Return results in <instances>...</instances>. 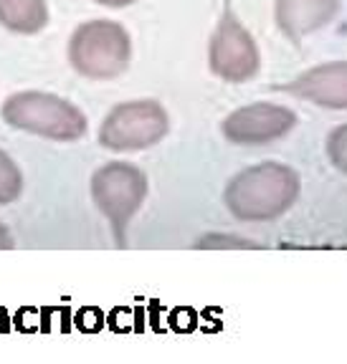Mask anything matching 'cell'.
<instances>
[{"instance_id":"obj_14","label":"cell","mask_w":347,"mask_h":364,"mask_svg":"<svg viewBox=\"0 0 347 364\" xmlns=\"http://www.w3.org/2000/svg\"><path fill=\"white\" fill-rule=\"evenodd\" d=\"M13 235H11V230H8L3 223H0V250H11L13 248Z\"/></svg>"},{"instance_id":"obj_12","label":"cell","mask_w":347,"mask_h":364,"mask_svg":"<svg viewBox=\"0 0 347 364\" xmlns=\"http://www.w3.org/2000/svg\"><path fill=\"white\" fill-rule=\"evenodd\" d=\"M327 157L342 175H347V124H340L337 129L330 132V136H327Z\"/></svg>"},{"instance_id":"obj_4","label":"cell","mask_w":347,"mask_h":364,"mask_svg":"<svg viewBox=\"0 0 347 364\" xmlns=\"http://www.w3.org/2000/svg\"><path fill=\"white\" fill-rule=\"evenodd\" d=\"M170 132V117L155 99L117 104L99 127V144L112 152H140L155 147Z\"/></svg>"},{"instance_id":"obj_2","label":"cell","mask_w":347,"mask_h":364,"mask_svg":"<svg viewBox=\"0 0 347 364\" xmlns=\"http://www.w3.org/2000/svg\"><path fill=\"white\" fill-rule=\"evenodd\" d=\"M3 122L13 129L56 139L74 142L86 134V117L79 107L48 91H18L3 104Z\"/></svg>"},{"instance_id":"obj_11","label":"cell","mask_w":347,"mask_h":364,"mask_svg":"<svg viewBox=\"0 0 347 364\" xmlns=\"http://www.w3.org/2000/svg\"><path fill=\"white\" fill-rule=\"evenodd\" d=\"M23 190V175L18 165L0 149V205H8L18 200Z\"/></svg>"},{"instance_id":"obj_13","label":"cell","mask_w":347,"mask_h":364,"mask_svg":"<svg viewBox=\"0 0 347 364\" xmlns=\"http://www.w3.org/2000/svg\"><path fill=\"white\" fill-rule=\"evenodd\" d=\"M195 248H254V243L244 238H234V235H203V238L195 243Z\"/></svg>"},{"instance_id":"obj_3","label":"cell","mask_w":347,"mask_h":364,"mask_svg":"<svg viewBox=\"0 0 347 364\" xmlns=\"http://www.w3.org/2000/svg\"><path fill=\"white\" fill-rule=\"evenodd\" d=\"M132 58L130 33L114 21H86L71 33L68 63L79 76L94 81L117 79L125 74Z\"/></svg>"},{"instance_id":"obj_5","label":"cell","mask_w":347,"mask_h":364,"mask_svg":"<svg viewBox=\"0 0 347 364\" xmlns=\"http://www.w3.org/2000/svg\"><path fill=\"white\" fill-rule=\"evenodd\" d=\"M147 195V177L140 167L127 162H109L91 175V200L112 223L114 238L125 245V230Z\"/></svg>"},{"instance_id":"obj_6","label":"cell","mask_w":347,"mask_h":364,"mask_svg":"<svg viewBox=\"0 0 347 364\" xmlns=\"http://www.w3.org/2000/svg\"><path fill=\"white\" fill-rule=\"evenodd\" d=\"M208 66L218 79L228 84H244L254 79L261 66V53L254 36L241 26L231 8H226L218 21L208 46Z\"/></svg>"},{"instance_id":"obj_8","label":"cell","mask_w":347,"mask_h":364,"mask_svg":"<svg viewBox=\"0 0 347 364\" xmlns=\"http://www.w3.org/2000/svg\"><path fill=\"white\" fill-rule=\"evenodd\" d=\"M291 97L325 109H347V61H330L309 68L281 86Z\"/></svg>"},{"instance_id":"obj_9","label":"cell","mask_w":347,"mask_h":364,"mask_svg":"<svg viewBox=\"0 0 347 364\" xmlns=\"http://www.w3.org/2000/svg\"><path fill=\"white\" fill-rule=\"evenodd\" d=\"M340 11V0H276L274 21L289 41L299 43L304 36L325 28Z\"/></svg>"},{"instance_id":"obj_7","label":"cell","mask_w":347,"mask_h":364,"mask_svg":"<svg viewBox=\"0 0 347 364\" xmlns=\"http://www.w3.org/2000/svg\"><path fill=\"white\" fill-rule=\"evenodd\" d=\"M296 127V114L281 104L259 102L231 112L223 119V136L231 144L259 147L286 136Z\"/></svg>"},{"instance_id":"obj_1","label":"cell","mask_w":347,"mask_h":364,"mask_svg":"<svg viewBox=\"0 0 347 364\" xmlns=\"http://www.w3.org/2000/svg\"><path fill=\"white\" fill-rule=\"evenodd\" d=\"M299 172L281 162L246 167L223 190V203L236 220L266 223L284 215L299 198Z\"/></svg>"},{"instance_id":"obj_10","label":"cell","mask_w":347,"mask_h":364,"mask_svg":"<svg viewBox=\"0 0 347 364\" xmlns=\"http://www.w3.org/2000/svg\"><path fill=\"white\" fill-rule=\"evenodd\" d=\"M0 23L13 33H38L48 26L46 0H0Z\"/></svg>"},{"instance_id":"obj_15","label":"cell","mask_w":347,"mask_h":364,"mask_svg":"<svg viewBox=\"0 0 347 364\" xmlns=\"http://www.w3.org/2000/svg\"><path fill=\"white\" fill-rule=\"evenodd\" d=\"M94 3L107 6V8H127V6H132V3H137V0H94Z\"/></svg>"}]
</instances>
